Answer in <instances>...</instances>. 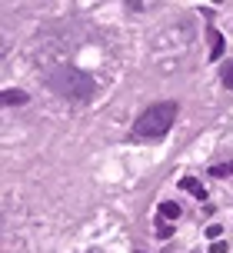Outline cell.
Returning <instances> with one entry per match:
<instances>
[{"label":"cell","mask_w":233,"mask_h":253,"mask_svg":"<svg viewBox=\"0 0 233 253\" xmlns=\"http://www.w3.org/2000/svg\"><path fill=\"white\" fill-rule=\"evenodd\" d=\"M177 114H180V107L173 100H163V103H154V107H147L140 117H137V124L130 130V137L133 140H160L170 133V126L177 124Z\"/></svg>","instance_id":"1"},{"label":"cell","mask_w":233,"mask_h":253,"mask_svg":"<svg viewBox=\"0 0 233 253\" xmlns=\"http://www.w3.org/2000/svg\"><path fill=\"white\" fill-rule=\"evenodd\" d=\"M47 87H50L53 93L67 97V100H83L87 103L93 97L97 84H93V77L83 74L80 67H57V70L47 74Z\"/></svg>","instance_id":"2"},{"label":"cell","mask_w":233,"mask_h":253,"mask_svg":"<svg viewBox=\"0 0 233 253\" xmlns=\"http://www.w3.org/2000/svg\"><path fill=\"white\" fill-rule=\"evenodd\" d=\"M180 190L194 193L196 200H207V190H203V183H200V180H194V177H183V180H180Z\"/></svg>","instance_id":"3"},{"label":"cell","mask_w":233,"mask_h":253,"mask_svg":"<svg viewBox=\"0 0 233 253\" xmlns=\"http://www.w3.org/2000/svg\"><path fill=\"white\" fill-rule=\"evenodd\" d=\"M207 37H210V60H217V57L223 53V37H220V30L207 27Z\"/></svg>","instance_id":"4"},{"label":"cell","mask_w":233,"mask_h":253,"mask_svg":"<svg viewBox=\"0 0 233 253\" xmlns=\"http://www.w3.org/2000/svg\"><path fill=\"white\" fill-rule=\"evenodd\" d=\"M30 100V97H27L24 90H3V103H13V107H17V103H27Z\"/></svg>","instance_id":"5"},{"label":"cell","mask_w":233,"mask_h":253,"mask_svg":"<svg viewBox=\"0 0 233 253\" xmlns=\"http://www.w3.org/2000/svg\"><path fill=\"white\" fill-rule=\"evenodd\" d=\"M220 80H223V87H227V90H233V60L220 67Z\"/></svg>","instance_id":"6"},{"label":"cell","mask_w":233,"mask_h":253,"mask_svg":"<svg viewBox=\"0 0 233 253\" xmlns=\"http://www.w3.org/2000/svg\"><path fill=\"white\" fill-rule=\"evenodd\" d=\"M160 216H167V220H177V216H180V207H177V203H163V207H160Z\"/></svg>","instance_id":"7"},{"label":"cell","mask_w":233,"mask_h":253,"mask_svg":"<svg viewBox=\"0 0 233 253\" xmlns=\"http://www.w3.org/2000/svg\"><path fill=\"white\" fill-rule=\"evenodd\" d=\"M156 237H160V240H167V237H173V227H170V223L163 220V216H160V223H156Z\"/></svg>","instance_id":"8"},{"label":"cell","mask_w":233,"mask_h":253,"mask_svg":"<svg viewBox=\"0 0 233 253\" xmlns=\"http://www.w3.org/2000/svg\"><path fill=\"white\" fill-rule=\"evenodd\" d=\"M220 233H223V227H217V223H213V227H207V237H210V240H217Z\"/></svg>","instance_id":"9"},{"label":"cell","mask_w":233,"mask_h":253,"mask_svg":"<svg viewBox=\"0 0 233 253\" xmlns=\"http://www.w3.org/2000/svg\"><path fill=\"white\" fill-rule=\"evenodd\" d=\"M210 253H227V243H213V247H210Z\"/></svg>","instance_id":"10"},{"label":"cell","mask_w":233,"mask_h":253,"mask_svg":"<svg viewBox=\"0 0 233 253\" xmlns=\"http://www.w3.org/2000/svg\"><path fill=\"white\" fill-rule=\"evenodd\" d=\"M137 253H143V250H137Z\"/></svg>","instance_id":"11"}]
</instances>
